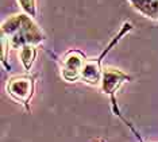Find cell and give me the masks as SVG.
<instances>
[{"label":"cell","mask_w":158,"mask_h":142,"mask_svg":"<svg viewBox=\"0 0 158 142\" xmlns=\"http://www.w3.org/2000/svg\"><path fill=\"white\" fill-rule=\"evenodd\" d=\"M131 30H132V24L130 23V22H124L123 26L120 27L119 32H118V34L111 39V42L107 45L106 49H104L96 58H91V60L85 61V65H84L82 72H81V79H80L81 81L87 83V84H89V85H95V87L100 85L102 75H103V71H102L103 60L107 57V54H108L111 50H112L114 47L120 42V39L123 38L127 32H130Z\"/></svg>","instance_id":"cell-2"},{"label":"cell","mask_w":158,"mask_h":142,"mask_svg":"<svg viewBox=\"0 0 158 142\" xmlns=\"http://www.w3.org/2000/svg\"><path fill=\"white\" fill-rule=\"evenodd\" d=\"M141 15L158 20V0H128Z\"/></svg>","instance_id":"cell-6"},{"label":"cell","mask_w":158,"mask_h":142,"mask_svg":"<svg viewBox=\"0 0 158 142\" xmlns=\"http://www.w3.org/2000/svg\"><path fill=\"white\" fill-rule=\"evenodd\" d=\"M2 38L11 49L20 50L24 46H39L45 41V35L38 24L34 23L28 14H16L2 23Z\"/></svg>","instance_id":"cell-1"},{"label":"cell","mask_w":158,"mask_h":142,"mask_svg":"<svg viewBox=\"0 0 158 142\" xmlns=\"http://www.w3.org/2000/svg\"><path fill=\"white\" fill-rule=\"evenodd\" d=\"M35 88V80L30 75H22L11 77L7 83V93L12 97L15 101L23 104L30 111L28 101L33 97Z\"/></svg>","instance_id":"cell-4"},{"label":"cell","mask_w":158,"mask_h":142,"mask_svg":"<svg viewBox=\"0 0 158 142\" xmlns=\"http://www.w3.org/2000/svg\"><path fill=\"white\" fill-rule=\"evenodd\" d=\"M131 80H132L131 76L126 75L124 72L120 71V69L108 67L103 71L102 81H100V89H102V92L111 96V103H112V110L115 112V115H118L120 119H123L126 123H128V122L126 121L119 112V108H118V105H116V100H115V92H116L124 83L131 81Z\"/></svg>","instance_id":"cell-3"},{"label":"cell","mask_w":158,"mask_h":142,"mask_svg":"<svg viewBox=\"0 0 158 142\" xmlns=\"http://www.w3.org/2000/svg\"><path fill=\"white\" fill-rule=\"evenodd\" d=\"M19 2L22 10L24 11L26 14L31 16H35L37 14V4H35V0H18Z\"/></svg>","instance_id":"cell-8"},{"label":"cell","mask_w":158,"mask_h":142,"mask_svg":"<svg viewBox=\"0 0 158 142\" xmlns=\"http://www.w3.org/2000/svg\"><path fill=\"white\" fill-rule=\"evenodd\" d=\"M18 56H19V60L22 62L23 68L26 71H30L35 61V57H37V46L33 45L24 46L20 50H18Z\"/></svg>","instance_id":"cell-7"},{"label":"cell","mask_w":158,"mask_h":142,"mask_svg":"<svg viewBox=\"0 0 158 142\" xmlns=\"http://www.w3.org/2000/svg\"><path fill=\"white\" fill-rule=\"evenodd\" d=\"M85 61L87 58L80 50H69L68 53H65V56L61 60V73H62L64 80L69 83L80 80Z\"/></svg>","instance_id":"cell-5"}]
</instances>
